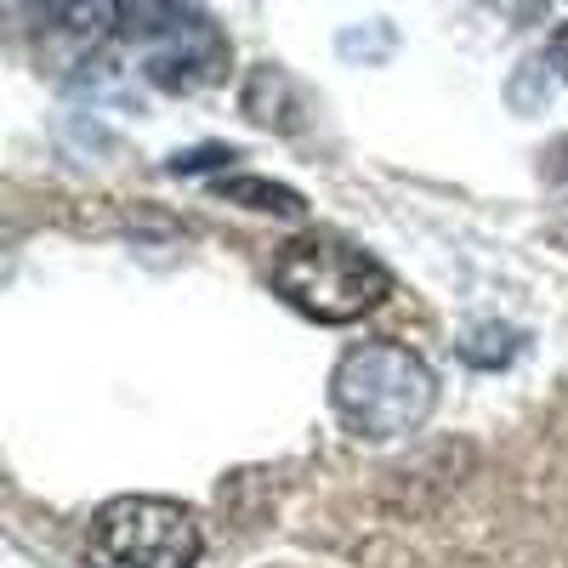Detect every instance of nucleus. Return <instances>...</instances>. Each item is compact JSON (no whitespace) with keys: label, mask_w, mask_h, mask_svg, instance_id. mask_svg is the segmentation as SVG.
<instances>
[{"label":"nucleus","mask_w":568,"mask_h":568,"mask_svg":"<svg viewBox=\"0 0 568 568\" xmlns=\"http://www.w3.org/2000/svg\"><path fill=\"white\" fill-rule=\"evenodd\" d=\"M551 176H557V187L568 194V142H557V154H551Z\"/></svg>","instance_id":"obj_7"},{"label":"nucleus","mask_w":568,"mask_h":568,"mask_svg":"<svg viewBox=\"0 0 568 568\" xmlns=\"http://www.w3.org/2000/svg\"><path fill=\"white\" fill-rule=\"evenodd\" d=\"M329 404H336L342 426L353 438H404L433 415L438 382L409 347L398 342H364L342 353L336 375H329Z\"/></svg>","instance_id":"obj_1"},{"label":"nucleus","mask_w":568,"mask_h":568,"mask_svg":"<svg viewBox=\"0 0 568 568\" xmlns=\"http://www.w3.org/2000/svg\"><path fill=\"white\" fill-rule=\"evenodd\" d=\"M216 194L233 200V205H251V211H273V216H302V194L296 187H278L267 176H233V182H216Z\"/></svg>","instance_id":"obj_5"},{"label":"nucleus","mask_w":568,"mask_h":568,"mask_svg":"<svg viewBox=\"0 0 568 568\" xmlns=\"http://www.w3.org/2000/svg\"><path fill=\"white\" fill-rule=\"evenodd\" d=\"M546 52H551V69H557V74L568 80V23H562V29L551 34V45H546Z\"/></svg>","instance_id":"obj_6"},{"label":"nucleus","mask_w":568,"mask_h":568,"mask_svg":"<svg viewBox=\"0 0 568 568\" xmlns=\"http://www.w3.org/2000/svg\"><path fill=\"white\" fill-rule=\"evenodd\" d=\"M273 291L318 324H353L387 302L393 273L336 233H307V240H291L278 251Z\"/></svg>","instance_id":"obj_2"},{"label":"nucleus","mask_w":568,"mask_h":568,"mask_svg":"<svg viewBox=\"0 0 568 568\" xmlns=\"http://www.w3.org/2000/svg\"><path fill=\"white\" fill-rule=\"evenodd\" d=\"M91 540L114 568H194L205 551L200 517L160 495H120L98 511Z\"/></svg>","instance_id":"obj_4"},{"label":"nucleus","mask_w":568,"mask_h":568,"mask_svg":"<svg viewBox=\"0 0 568 568\" xmlns=\"http://www.w3.org/2000/svg\"><path fill=\"white\" fill-rule=\"evenodd\" d=\"M125 34L142 52V74L165 91H200L227 69V40L182 0H125Z\"/></svg>","instance_id":"obj_3"}]
</instances>
